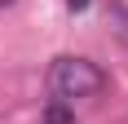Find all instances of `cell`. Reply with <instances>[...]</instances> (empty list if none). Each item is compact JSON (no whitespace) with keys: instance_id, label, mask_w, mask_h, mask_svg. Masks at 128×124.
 Instances as JSON below:
<instances>
[{"instance_id":"cell-4","label":"cell","mask_w":128,"mask_h":124,"mask_svg":"<svg viewBox=\"0 0 128 124\" xmlns=\"http://www.w3.org/2000/svg\"><path fill=\"white\" fill-rule=\"evenodd\" d=\"M0 5H13V0H0Z\"/></svg>"},{"instance_id":"cell-1","label":"cell","mask_w":128,"mask_h":124,"mask_svg":"<svg viewBox=\"0 0 128 124\" xmlns=\"http://www.w3.org/2000/svg\"><path fill=\"white\" fill-rule=\"evenodd\" d=\"M49 89H53V98L58 102H84V98H97L106 89V75L97 62L88 58H75V53H66V58H58L49 67Z\"/></svg>"},{"instance_id":"cell-3","label":"cell","mask_w":128,"mask_h":124,"mask_svg":"<svg viewBox=\"0 0 128 124\" xmlns=\"http://www.w3.org/2000/svg\"><path fill=\"white\" fill-rule=\"evenodd\" d=\"M119 40L128 44V13H124V27H119Z\"/></svg>"},{"instance_id":"cell-2","label":"cell","mask_w":128,"mask_h":124,"mask_svg":"<svg viewBox=\"0 0 128 124\" xmlns=\"http://www.w3.org/2000/svg\"><path fill=\"white\" fill-rule=\"evenodd\" d=\"M44 124H75V111L66 102H49L44 106Z\"/></svg>"}]
</instances>
